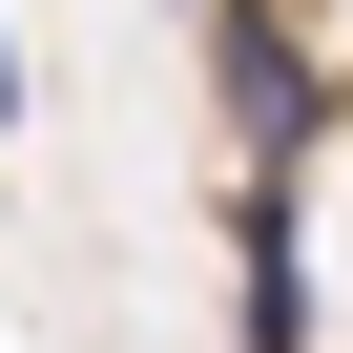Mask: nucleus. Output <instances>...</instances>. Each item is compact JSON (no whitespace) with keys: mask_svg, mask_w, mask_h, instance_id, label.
Masks as SVG:
<instances>
[{"mask_svg":"<svg viewBox=\"0 0 353 353\" xmlns=\"http://www.w3.org/2000/svg\"><path fill=\"white\" fill-rule=\"evenodd\" d=\"M0 125H21V21H0Z\"/></svg>","mask_w":353,"mask_h":353,"instance_id":"obj_1","label":"nucleus"}]
</instances>
